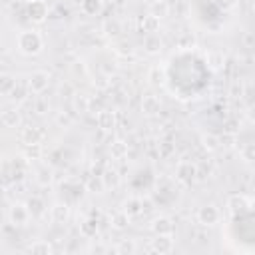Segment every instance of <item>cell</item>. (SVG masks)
<instances>
[{"mask_svg": "<svg viewBox=\"0 0 255 255\" xmlns=\"http://www.w3.org/2000/svg\"><path fill=\"white\" fill-rule=\"evenodd\" d=\"M16 46L24 56H36L44 48V40L36 30H22L16 36Z\"/></svg>", "mask_w": 255, "mask_h": 255, "instance_id": "obj_1", "label": "cell"}, {"mask_svg": "<svg viewBox=\"0 0 255 255\" xmlns=\"http://www.w3.org/2000/svg\"><path fill=\"white\" fill-rule=\"evenodd\" d=\"M251 207L253 201L249 195L245 193H231L227 197V209L233 217H243V215H251Z\"/></svg>", "mask_w": 255, "mask_h": 255, "instance_id": "obj_2", "label": "cell"}, {"mask_svg": "<svg viewBox=\"0 0 255 255\" xmlns=\"http://www.w3.org/2000/svg\"><path fill=\"white\" fill-rule=\"evenodd\" d=\"M50 84V74L46 70H34L30 76H28V88H30V94H42Z\"/></svg>", "mask_w": 255, "mask_h": 255, "instance_id": "obj_3", "label": "cell"}, {"mask_svg": "<svg viewBox=\"0 0 255 255\" xmlns=\"http://www.w3.org/2000/svg\"><path fill=\"white\" fill-rule=\"evenodd\" d=\"M219 217H221V213H219V209H217L213 203L201 205V207L197 209V221H199L201 225H205V227L215 225V223L219 221Z\"/></svg>", "mask_w": 255, "mask_h": 255, "instance_id": "obj_4", "label": "cell"}, {"mask_svg": "<svg viewBox=\"0 0 255 255\" xmlns=\"http://www.w3.org/2000/svg\"><path fill=\"white\" fill-rule=\"evenodd\" d=\"M26 14H28V18H30L32 22L40 24V22H44V20L48 18V6H46L44 0H32V2H28V6H26Z\"/></svg>", "mask_w": 255, "mask_h": 255, "instance_id": "obj_5", "label": "cell"}, {"mask_svg": "<svg viewBox=\"0 0 255 255\" xmlns=\"http://www.w3.org/2000/svg\"><path fill=\"white\" fill-rule=\"evenodd\" d=\"M197 175V167L193 161H179L177 167H175V177L181 181V183H191Z\"/></svg>", "mask_w": 255, "mask_h": 255, "instance_id": "obj_6", "label": "cell"}, {"mask_svg": "<svg viewBox=\"0 0 255 255\" xmlns=\"http://www.w3.org/2000/svg\"><path fill=\"white\" fill-rule=\"evenodd\" d=\"M149 251L159 253V255H167L173 251V239L171 235H155V239H151L149 243Z\"/></svg>", "mask_w": 255, "mask_h": 255, "instance_id": "obj_7", "label": "cell"}, {"mask_svg": "<svg viewBox=\"0 0 255 255\" xmlns=\"http://www.w3.org/2000/svg\"><path fill=\"white\" fill-rule=\"evenodd\" d=\"M96 124L102 131H114L116 126H118V118H116V112L112 110H102L98 116H96Z\"/></svg>", "mask_w": 255, "mask_h": 255, "instance_id": "obj_8", "label": "cell"}, {"mask_svg": "<svg viewBox=\"0 0 255 255\" xmlns=\"http://www.w3.org/2000/svg\"><path fill=\"white\" fill-rule=\"evenodd\" d=\"M10 223L16 227V225H26L28 223V219H30V211H28V207L26 205H22V203H14L12 207H10Z\"/></svg>", "mask_w": 255, "mask_h": 255, "instance_id": "obj_9", "label": "cell"}, {"mask_svg": "<svg viewBox=\"0 0 255 255\" xmlns=\"http://www.w3.org/2000/svg\"><path fill=\"white\" fill-rule=\"evenodd\" d=\"M149 227H151V231H153L155 235H173V231H175L173 221H171L169 217H165V215L155 217Z\"/></svg>", "mask_w": 255, "mask_h": 255, "instance_id": "obj_10", "label": "cell"}, {"mask_svg": "<svg viewBox=\"0 0 255 255\" xmlns=\"http://www.w3.org/2000/svg\"><path fill=\"white\" fill-rule=\"evenodd\" d=\"M44 135H46V131L36 128V126H26V128H22V133H20V137L26 145L28 143H40L44 139Z\"/></svg>", "mask_w": 255, "mask_h": 255, "instance_id": "obj_11", "label": "cell"}, {"mask_svg": "<svg viewBox=\"0 0 255 255\" xmlns=\"http://www.w3.org/2000/svg\"><path fill=\"white\" fill-rule=\"evenodd\" d=\"M159 110H161V102H159L157 96L147 94V96L141 98V112H143V114H147V116H155V114H159Z\"/></svg>", "mask_w": 255, "mask_h": 255, "instance_id": "obj_12", "label": "cell"}, {"mask_svg": "<svg viewBox=\"0 0 255 255\" xmlns=\"http://www.w3.org/2000/svg\"><path fill=\"white\" fill-rule=\"evenodd\" d=\"M161 48H163V42H161V38L157 34H145V38H143V50H145V54L155 56V54L161 52Z\"/></svg>", "mask_w": 255, "mask_h": 255, "instance_id": "obj_13", "label": "cell"}, {"mask_svg": "<svg viewBox=\"0 0 255 255\" xmlns=\"http://www.w3.org/2000/svg\"><path fill=\"white\" fill-rule=\"evenodd\" d=\"M139 28H141V32H145V34H155V32L159 30V18H155L153 14L147 12L145 16H141Z\"/></svg>", "mask_w": 255, "mask_h": 255, "instance_id": "obj_14", "label": "cell"}, {"mask_svg": "<svg viewBox=\"0 0 255 255\" xmlns=\"http://www.w3.org/2000/svg\"><path fill=\"white\" fill-rule=\"evenodd\" d=\"M104 8V2L102 0H82L80 2V10L86 14V16H98Z\"/></svg>", "mask_w": 255, "mask_h": 255, "instance_id": "obj_15", "label": "cell"}, {"mask_svg": "<svg viewBox=\"0 0 255 255\" xmlns=\"http://www.w3.org/2000/svg\"><path fill=\"white\" fill-rule=\"evenodd\" d=\"M28 96H30L28 80H26V82H24V80H16V86H14V90L10 92V98L16 100V102H22V100H26Z\"/></svg>", "mask_w": 255, "mask_h": 255, "instance_id": "obj_16", "label": "cell"}, {"mask_svg": "<svg viewBox=\"0 0 255 255\" xmlns=\"http://www.w3.org/2000/svg\"><path fill=\"white\" fill-rule=\"evenodd\" d=\"M26 207H28L30 215H34V217H40V215H44V211H46V203H44V199L38 197V195H32V197L28 199Z\"/></svg>", "mask_w": 255, "mask_h": 255, "instance_id": "obj_17", "label": "cell"}, {"mask_svg": "<svg viewBox=\"0 0 255 255\" xmlns=\"http://www.w3.org/2000/svg\"><path fill=\"white\" fill-rule=\"evenodd\" d=\"M96 233H98V221L94 217H88L80 223V235L82 237L90 239V237H96Z\"/></svg>", "mask_w": 255, "mask_h": 255, "instance_id": "obj_18", "label": "cell"}, {"mask_svg": "<svg viewBox=\"0 0 255 255\" xmlns=\"http://www.w3.org/2000/svg\"><path fill=\"white\" fill-rule=\"evenodd\" d=\"M50 213H52V221L54 223H66V219L70 215V209H68L66 203H56V205H52Z\"/></svg>", "mask_w": 255, "mask_h": 255, "instance_id": "obj_19", "label": "cell"}, {"mask_svg": "<svg viewBox=\"0 0 255 255\" xmlns=\"http://www.w3.org/2000/svg\"><path fill=\"white\" fill-rule=\"evenodd\" d=\"M0 122H2V126H6V128H16V126L20 124V112H18V110H6V112H2Z\"/></svg>", "mask_w": 255, "mask_h": 255, "instance_id": "obj_20", "label": "cell"}, {"mask_svg": "<svg viewBox=\"0 0 255 255\" xmlns=\"http://www.w3.org/2000/svg\"><path fill=\"white\" fill-rule=\"evenodd\" d=\"M149 14H153L155 18H163V16H167L169 14V4L165 2V0H153L151 4H149Z\"/></svg>", "mask_w": 255, "mask_h": 255, "instance_id": "obj_21", "label": "cell"}, {"mask_svg": "<svg viewBox=\"0 0 255 255\" xmlns=\"http://www.w3.org/2000/svg\"><path fill=\"white\" fill-rule=\"evenodd\" d=\"M124 213H128V217H133V215H139L141 213V199L139 197H129L126 203H124Z\"/></svg>", "mask_w": 255, "mask_h": 255, "instance_id": "obj_22", "label": "cell"}, {"mask_svg": "<svg viewBox=\"0 0 255 255\" xmlns=\"http://www.w3.org/2000/svg\"><path fill=\"white\" fill-rule=\"evenodd\" d=\"M16 86V78L12 74H0V96H10Z\"/></svg>", "mask_w": 255, "mask_h": 255, "instance_id": "obj_23", "label": "cell"}, {"mask_svg": "<svg viewBox=\"0 0 255 255\" xmlns=\"http://www.w3.org/2000/svg\"><path fill=\"white\" fill-rule=\"evenodd\" d=\"M102 183H104V189H110V187H116L120 183V175L116 169H106L102 175Z\"/></svg>", "mask_w": 255, "mask_h": 255, "instance_id": "obj_24", "label": "cell"}, {"mask_svg": "<svg viewBox=\"0 0 255 255\" xmlns=\"http://www.w3.org/2000/svg\"><path fill=\"white\" fill-rule=\"evenodd\" d=\"M28 251H30V253H42V255H48V253H52V245H50L48 241H44V239H38V241L30 243Z\"/></svg>", "mask_w": 255, "mask_h": 255, "instance_id": "obj_25", "label": "cell"}, {"mask_svg": "<svg viewBox=\"0 0 255 255\" xmlns=\"http://www.w3.org/2000/svg\"><path fill=\"white\" fill-rule=\"evenodd\" d=\"M201 143H203V147H205L207 151H215V149L221 147V145H219V135H213V133H205V135L201 137Z\"/></svg>", "mask_w": 255, "mask_h": 255, "instance_id": "obj_26", "label": "cell"}, {"mask_svg": "<svg viewBox=\"0 0 255 255\" xmlns=\"http://www.w3.org/2000/svg\"><path fill=\"white\" fill-rule=\"evenodd\" d=\"M110 153H112V157H116V159L126 157V155H128V143H124V141H114V143L110 145Z\"/></svg>", "mask_w": 255, "mask_h": 255, "instance_id": "obj_27", "label": "cell"}, {"mask_svg": "<svg viewBox=\"0 0 255 255\" xmlns=\"http://www.w3.org/2000/svg\"><path fill=\"white\" fill-rule=\"evenodd\" d=\"M74 108L78 112H88L90 110V98L86 94H74Z\"/></svg>", "mask_w": 255, "mask_h": 255, "instance_id": "obj_28", "label": "cell"}, {"mask_svg": "<svg viewBox=\"0 0 255 255\" xmlns=\"http://www.w3.org/2000/svg\"><path fill=\"white\" fill-rule=\"evenodd\" d=\"M128 223H129V217H128V213H124V211H118V213H114V219H112V225H114V229H126V227H128Z\"/></svg>", "mask_w": 255, "mask_h": 255, "instance_id": "obj_29", "label": "cell"}, {"mask_svg": "<svg viewBox=\"0 0 255 255\" xmlns=\"http://www.w3.org/2000/svg\"><path fill=\"white\" fill-rule=\"evenodd\" d=\"M116 253H128V255L135 253V243H133V239H122V241L118 243V247H116Z\"/></svg>", "mask_w": 255, "mask_h": 255, "instance_id": "obj_30", "label": "cell"}, {"mask_svg": "<svg viewBox=\"0 0 255 255\" xmlns=\"http://www.w3.org/2000/svg\"><path fill=\"white\" fill-rule=\"evenodd\" d=\"M42 157V145L40 143H28L26 145V159H40Z\"/></svg>", "mask_w": 255, "mask_h": 255, "instance_id": "obj_31", "label": "cell"}, {"mask_svg": "<svg viewBox=\"0 0 255 255\" xmlns=\"http://www.w3.org/2000/svg\"><path fill=\"white\" fill-rule=\"evenodd\" d=\"M104 30H106L108 36H118V34L122 32V24H120L118 20H106Z\"/></svg>", "mask_w": 255, "mask_h": 255, "instance_id": "obj_32", "label": "cell"}, {"mask_svg": "<svg viewBox=\"0 0 255 255\" xmlns=\"http://www.w3.org/2000/svg\"><path fill=\"white\" fill-rule=\"evenodd\" d=\"M48 110H50V104H48V100H44V98H38V100L34 102V112H36L38 116H44Z\"/></svg>", "mask_w": 255, "mask_h": 255, "instance_id": "obj_33", "label": "cell"}, {"mask_svg": "<svg viewBox=\"0 0 255 255\" xmlns=\"http://www.w3.org/2000/svg\"><path fill=\"white\" fill-rule=\"evenodd\" d=\"M241 155L247 163H251L255 159V143H245V147L241 149Z\"/></svg>", "mask_w": 255, "mask_h": 255, "instance_id": "obj_34", "label": "cell"}, {"mask_svg": "<svg viewBox=\"0 0 255 255\" xmlns=\"http://www.w3.org/2000/svg\"><path fill=\"white\" fill-rule=\"evenodd\" d=\"M88 189H90V191H94V193H102V191H104L102 177H100V175H98V177L94 175V177L90 179V183H88Z\"/></svg>", "mask_w": 255, "mask_h": 255, "instance_id": "obj_35", "label": "cell"}, {"mask_svg": "<svg viewBox=\"0 0 255 255\" xmlns=\"http://www.w3.org/2000/svg\"><path fill=\"white\" fill-rule=\"evenodd\" d=\"M213 4L219 8V10H231V8H235L237 6V0H213Z\"/></svg>", "mask_w": 255, "mask_h": 255, "instance_id": "obj_36", "label": "cell"}, {"mask_svg": "<svg viewBox=\"0 0 255 255\" xmlns=\"http://www.w3.org/2000/svg\"><path fill=\"white\" fill-rule=\"evenodd\" d=\"M207 64H211L213 68H219L223 64V56L221 54H207Z\"/></svg>", "mask_w": 255, "mask_h": 255, "instance_id": "obj_37", "label": "cell"}, {"mask_svg": "<svg viewBox=\"0 0 255 255\" xmlns=\"http://www.w3.org/2000/svg\"><path fill=\"white\" fill-rule=\"evenodd\" d=\"M56 122H58V126H62V128H68V126L72 124V118H70L68 114H58V116H56Z\"/></svg>", "mask_w": 255, "mask_h": 255, "instance_id": "obj_38", "label": "cell"}, {"mask_svg": "<svg viewBox=\"0 0 255 255\" xmlns=\"http://www.w3.org/2000/svg\"><path fill=\"white\" fill-rule=\"evenodd\" d=\"M149 80H151V84H159V82H161V72H159V68H151Z\"/></svg>", "mask_w": 255, "mask_h": 255, "instance_id": "obj_39", "label": "cell"}, {"mask_svg": "<svg viewBox=\"0 0 255 255\" xmlns=\"http://www.w3.org/2000/svg\"><path fill=\"white\" fill-rule=\"evenodd\" d=\"M60 94H62V96H64V94H74V92H72V86H70V84H62Z\"/></svg>", "mask_w": 255, "mask_h": 255, "instance_id": "obj_40", "label": "cell"}, {"mask_svg": "<svg viewBox=\"0 0 255 255\" xmlns=\"http://www.w3.org/2000/svg\"><path fill=\"white\" fill-rule=\"evenodd\" d=\"M26 2H32V0H26Z\"/></svg>", "mask_w": 255, "mask_h": 255, "instance_id": "obj_41", "label": "cell"}]
</instances>
